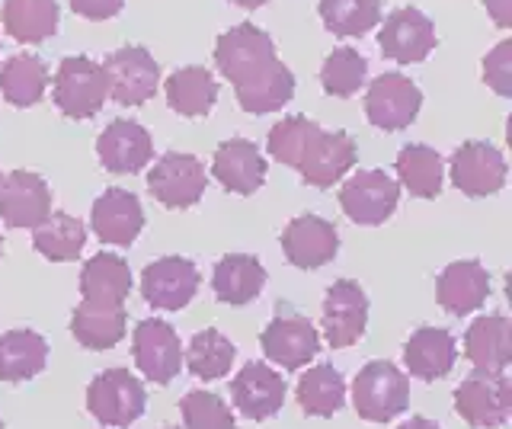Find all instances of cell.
<instances>
[{
  "label": "cell",
  "instance_id": "obj_40",
  "mask_svg": "<svg viewBox=\"0 0 512 429\" xmlns=\"http://www.w3.org/2000/svg\"><path fill=\"white\" fill-rule=\"evenodd\" d=\"M186 429H234V413L224 404V397L212 391H189L180 404Z\"/></svg>",
  "mask_w": 512,
  "mask_h": 429
},
{
  "label": "cell",
  "instance_id": "obj_10",
  "mask_svg": "<svg viewBox=\"0 0 512 429\" xmlns=\"http://www.w3.org/2000/svg\"><path fill=\"white\" fill-rule=\"evenodd\" d=\"M359 161V148L356 141L349 138V132H324L317 129L311 141L301 151L298 173L301 180L314 186V189H330L333 183H340L349 167Z\"/></svg>",
  "mask_w": 512,
  "mask_h": 429
},
{
  "label": "cell",
  "instance_id": "obj_5",
  "mask_svg": "<svg viewBox=\"0 0 512 429\" xmlns=\"http://www.w3.org/2000/svg\"><path fill=\"white\" fill-rule=\"evenodd\" d=\"M400 202V186L384 170H359L343 183L340 205L349 221L356 225H384Z\"/></svg>",
  "mask_w": 512,
  "mask_h": 429
},
{
  "label": "cell",
  "instance_id": "obj_12",
  "mask_svg": "<svg viewBox=\"0 0 512 429\" xmlns=\"http://www.w3.org/2000/svg\"><path fill=\"white\" fill-rule=\"evenodd\" d=\"M199 269L186 257H164L144 266L141 295L157 311H180L199 292Z\"/></svg>",
  "mask_w": 512,
  "mask_h": 429
},
{
  "label": "cell",
  "instance_id": "obj_44",
  "mask_svg": "<svg viewBox=\"0 0 512 429\" xmlns=\"http://www.w3.org/2000/svg\"><path fill=\"white\" fill-rule=\"evenodd\" d=\"M397 429H439L432 420H426V417H413V420H407L404 426H397Z\"/></svg>",
  "mask_w": 512,
  "mask_h": 429
},
{
  "label": "cell",
  "instance_id": "obj_38",
  "mask_svg": "<svg viewBox=\"0 0 512 429\" xmlns=\"http://www.w3.org/2000/svg\"><path fill=\"white\" fill-rule=\"evenodd\" d=\"M365 77H368V61L356 49H349V45L333 49L324 61V68H320V84H324V93L340 97V100L359 93Z\"/></svg>",
  "mask_w": 512,
  "mask_h": 429
},
{
  "label": "cell",
  "instance_id": "obj_45",
  "mask_svg": "<svg viewBox=\"0 0 512 429\" xmlns=\"http://www.w3.org/2000/svg\"><path fill=\"white\" fill-rule=\"evenodd\" d=\"M231 4H237V7H244V10H256V7H263V4H269V0H231Z\"/></svg>",
  "mask_w": 512,
  "mask_h": 429
},
{
  "label": "cell",
  "instance_id": "obj_24",
  "mask_svg": "<svg viewBox=\"0 0 512 429\" xmlns=\"http://www.w3.org/2000/svg\"><path fill=\"white\" fill-rule=\"evenodd\" d=\"M487 295H490V273L477 260H458L452 266H445L442 276L436 279L439 305L455 317H468L480 311Z\"/></svg>",
  "mask_w": 512,
  "mask_h": 429
},
{
  "label": "cell",
  "instance_id": "obj_22",
  "mask_svg": "<svg viewBox=\"0 0 512 429\" xmlns=\"http://www.w3.org/2000/svg\"><path fill=\"white\" fill-rule=\"evenodd\" d=\"M215 180L237 196H253L266 183V161L260 148L247 138H228L212 157Z\"/></svg>",
  "mask_w": 512,
  "mask_h": 429
},
{
  "label": "cell",
  "instance_id": "obj_30",
  "mask_svg": "<svg viewBox=\"0 0 512 429\" xmlns=\"http://www.w3.org/2000/svg\"><path fill=\"white\" fill-rule=\"evenodd\" d=\"M48 362V343L36 330L0 333V381H29Z\"/></svg>",
  "mask_w": 512,
  "mask_h": 429
},
{
  "label": "cell",
  "instance_id": "obj_20",
  "mask_svg": "<svg viewBox=\"0 0 512 429\" xmlns=\"http://www.w3.org/2000/svg\"><path fill=\"white\" fill-rule=\"evenodd\" d=\"M231 401L247 420H269L285 404V378L266 362H247L231 381Z\"/></svg>",
  "mask_w": 512,
  "mask_h": 429
},
{
  "label": "cell",
  "instance_id": "obj_6",
  "mask_svg": "<svg viewBox=\"0 0 512 429\" xmlns=\"http://www.w3.org/2000/svg\"><path fill=\"white\" fill-rule=\"evenodd\" d=\"M106 81L109 97L119 106H144L160 87V68L148 49L141 45H125L106 58Z\"/></svg>",
  "mask_w": 512,
  "mask_h": 429
},
{
  "label": "cell",
  "instance_id": "obj_37",
  "mask_svg": "<svg viewBox=\"0 0 512 429\" xmlns=\"http://www.w3.org/2000/svg\"><path fill=\"white\" fill-rule=\"evenodd\" d=\"M320 20L333 36H365L381 23V0H320Z\"/></svg>",
  "mask_w": 512,
  "mask_h": 429
},
{
  "label": "cell",
  "instance_id": "obj_26",
  "mask_svg": "<svg viewBox=\"0 0 512 429\" xmlns=\"http://www.w3.org/2000/svg\"><path fill=\"white\" fill-rule=\"evenodd\" d=\"M266 269L250 253H228L215 263L212 289L221 305H250L263 292Z\"/></svg>",
  "mask_w": 512,
  "mask_h": 429
},
{
  "label": "cell",
  "instance_id": "obj_36",
  "mask_svg": "<svg viewBox=\"0 0 512 429\" xmlns=\"http://www.w3.org/2000/svg\"><path fill=\"white\" fill-rule=\"evenodd\" d=\"M397 180L416 199H436L442 193V157L429 145H407L397 154Z\"/></svg>",
  "mask_w": 512,
  "mask_h": 429
},
{
  "label": "cell",
  "instance_id": "obj_25",
  "mask_svg": "<svg viewBox=\"0 0 512 429\" xmlns=\"http://www.w3.org/2000/svg\"><path fill=\"white\" fill-rule=\"evenodd\" d=\"M458 359L455 337L442 327H420L404 346V365L413 378L420 381H439L452 372Z\"/></svg>",
  "mask_w": 512,
  "mask_h": 429
},
{
  "label": "cell",
  "instance_id": "obj_41",
  "mask_svg": "<svg viewBox=\"0 0 512 429\" xmlns=\"http://www.w3.org/2000/svg\"><path fill=\"white\" fill-rule=\"evenodd\" d=\"M484 81L500 93V97H509L512 93V42L509 39H503L484 58Z\"/></svg>",
  "mask_w": 512,
  "mask_h": 429
},
{
  "label": "cell",
  "instance_id": "obj_29",
  "mask_svg": "<svg viewBox=\"0 0 512 429\" xmlns=\"http://www.w3.org/2000/svg\"><path fill=\"white\" fill-rule=\"evenodd\" d=\"M80 292L87 301L125 305L128 292H132V269L116 253H96L80 273Z\"/></svg>",
  "mask_w": 512,
  "mask_h": 429
},
{
  "label": "cell",
  "instance_id": "obj_17",
  "mask_svg": "<svg viewBox=\"0 0 512 429\" xmlns=\"http://www.w3.org/2000/svg\"><path fill=\"white\" fill-rule=\"evenodd\" d=\"M452 183L464 196H493L500 193L506 183V161L487 141H464V145L452 154Z\"/></svg>",
  "mask_w": 512,
  "mask_h": 429
},
{
  "label": "cell",
  "instance_id": "obj_46",
  "mask_svg": "<svg viewBox=\"0 0 512 429\" xmlns=\"http://www.w3.org/2000/svg\"><path fill=\"white\" fill-rule=\"evenodd\" d=\"M0 253H4V237H0Z\"/></svg>",
  "mask_w": 512,
  "mask_h": 429
},
{
  "label": "cell",
  "instance_id": "obj_2",
  "mask_svg": "<svg viewBox=\"0 0 512 429\" xmlns=\"http://www.w3.org/2000/svg\"><path fill=\"white\" fill-rule=\"evenodd\" d=\"M410 404V378L388 359L362 365L352 381V407L368 423H388Z\"/></svg>",
  "mask_w": 512,
  "mask_h": 429
},
{
  "label": "cell",
  "instance_id": "obj_35",
  "mask_svg": "<svg viewBox=\"0 0 512 429\" xmlns=\"http://www.w3.org/2000/svg\"><path fill=\"white\" fill-rule=\"evenodd\" d=\"M234 356H237L234 343L215 327L199 330L196 337L189 340V349L183 353L186 369L196 378H202V381H218V378L228 375Z\"/></svg>",
  "mask_w": 512,
  "mask_h": 429
},
{
  "label": "cell",
  "instance_id": "obj_39",
  "mask_svg": "<svg viewBox=\"0 0 512 429\" xmlns=\"http://www.w3.org/2000/svg\"><path fill=\"white\" fill-rule=\"evenodd\" d=\"M320 129L314 119H304V116H285L282 122H276L269 129L266 138V151L272 161H279L285 167H298L301 161V151L304 145L311 141V135Z\"/></svg>",
  "mask_w": 512,
  "mask_h": 429
},
{
  "label": "cell",
  "instance_id": "obj_31",
  "mask_svg": "<svg viewBox=\"0 0 512 429\" xmlns=\"http://www.w3.org/2000/svg\"><path fill=\"white\" fill-rule=\"evenodd\" d=\"M58 0H4L7 36L26 45H39L58 33Z\"/></svg>",
  "mask_w": 512,
  "mask_h": 429
},
{
  "label": "cell",
  "instance_id": "obj_19",
  "mask_svg": "<svg viewBox=\"0 0 512 429\" xmlns=\"http://www.w3.org/2000/svg\"><path fill=\"white\" fill-rule=\"evenodd\" d=\"M96 154H100V164L109 173H141L154 157V141L141 122L116 119L106 125L100 141H96Z\"/></svg>",
  "mask_w": 512,
  "mask_h": 429
},
{
  "label": "cell",
  "instance_id": "obj_8",
  "mask_svg": "<svg viewBox=\"0 0 512 429\" xmlns=\"http://www.w3.org/2000/svg\"><path fill=\"white\" fill-rule=\"evenodd\" d=\"M208 186L205 167L196 154H180L170 151L151 167L148 173V189L151 196L167 205V209H192Z\"/></svg>",
  "mask_w": 512,
  "mask_h": 429
},
{
  "label": "cell",
  "instance_id": "obj_14",
  "mask_svg": "<svg viewBox=\"0 0 512 429\" xmlns=\"http://www.w3.org/2000/svg\"><path fill=\"white\" fill-rule=\"evenodd\" d=\"M378 45L381 55L397 61V65H416V61H423L436 49V26H432V20L423 10L400 7L384 17Z\"/></svg>",
  "mask_w": 512,
  "mask_h": 429
},
{
  "label": "cell",
  "instance_id": "obj_13",
  "mask_svg": "<svg viewBox=\"0 0 512 429\" xmlns=\"http://www.w3.org/2000/svg\"><path fill=\"white\" fill-rule=\"evenodd\" d=\"M260 346L266 359L282 365V369H304L320 353V333L308 317L279 311V317H272L260 333Z\"/></svg>",
  "mask_w": 512,
  "mask_h": 429
},
{
  "label": "cell",
  "instance_id": "obj_28",
  "mask_svg": "<svg viewBox=\"0 0 512 429\" xmlns=\"http://www.w3.org/2000/svg\"><path fill=\"white\" fill-rule=\"evenodd\" d=\"M164 93L173 113H180L186 119H199L212 113V106L218 100V84H215V74L208 68L189 65L167 77Z\"/></svg>",
  "mask_w": 512,
  "mask_h": 429
},
{
  "label": "cell",
  "instance_id": "obj_1",
  "mask_svg": "<svg viewBox=\"0 0 512 429\" xmlns=\"http://www.w3.org/2000/svg\"><path fill=\"white\" fill-rule=\"evenodd\" d=\"M215 65L234 84L237 103L250 116L276 113L295 97V74L276 58V42L253 23H240L218 36Z\"/></svg>",
  "mask_w": 512,
  "mask_h": 429
},
{
  "label": "cell",
  "instance_id": "obj_42",
  "mask_svg": "<svg viewBox=\"0 0 512 429\" xmlns=\"http://www.w3.org/2000/svg\"><path fill=\"white\" fill-rule=\"evenodd\" d=\"M71 10L80 13L84 20H112L125 7V0H68Z\"/></svg>",
  "mask_w": 512,
  "mask_h": 429
},
{
  "label": "cell",
  "instance_id": "obj_23",
  "mask_svg": "<svg viewBox=\"0 0 512 429\" xmlns=\"http://www.w3.org/2000/svg\"><path fill=\"white\" fill-rule=\"evenodd\" d=\"M464 356L484 375H500L512 359V327L503 311L477 317L464 333Z\"/></svg>",
  "mask_w": 512,
  "mask_h": 429
},
{
  "label": "cell",
  "instance_id": "obj_27",
  "mask_svg": "<svg viewBox=\"0 0 512 429\" xmlns=\"http://www.w3.org/2000/svg\"><path fill=\"white\" fill-rule=\"evenodd\" d=\"M71 333L87 349H112L125 337V305H103V301H80L71 314Z\"/></svg>",
  "mask_w": 512,
  "mask_h": 429
},
{
  "label": "cell",
  "instance_id": "obj_33",
  "mask_svg": "<svg viewBox=\"0 0 512 429\" xmlns=\"http://www.w3.org/2000/svg\"><path fill=\"white\" fill-rule=\"evenodd\" d=\"M298 407L308 417H333L346 404V381L333 365H314L298 378Z\"/></svg>",
  "mask_w": 512,
  "mask_h": 429
},
{
  "label": "cell",
  "instance_id": "obj_43",
  "mask_svg": "<svg viewBox=\"0 0 512 429\" xmlns=\"http://www.w3.org/2000/svg\"><path fill=\"white\" fill-rule=\"evenodd\" d=\"M493 23L500 29H509L512 26V0H484Z\"/></svg>",
  "mask_w": 512,
  "mask_h": 429
},
{
  "label": "cell",
  "instance_id": "obj_3",
  "mask_svg": "<svg viewBox=\"0 0 512 429\" xmlns=\"http://www.w3.org/2000/svg\"><path fill=\"white\" fill-rule=\"evenodd\" d=\"M109 100V81L103 65L87 55L64 58L55 71V106L68 119H93Z\"/></svg>",
  "mask_w": 512,
  "mask_h": 429
},
{
  "label": "cell",
  "instance_id": "obj_7",
  "mask_svg": "<svg viewBox=\"0 0 512 429\" xmlns=\"http://www.w3.org/2000/svg\"><path fill=\"white\" fill-rule=\"evenodd\" d=\"M423 106V93L404 74H381L365 93V116L381 132H404L416 122Z\"/></svg>",
  "mask_w": 512,
  "mask_h": 429
},
{
  "label": "cell",
  "instance_id": "obj_16",
  "mask_svg": "<svg viewBox=\"0 0 512 429\" xmlns=\"http://www.w3.org/2000/svg\"><path fill=\"white\" fill-rule=\"evenodd\" d=\"M368 327V295L359 282L336 279L324 298V337L333 349L359 343Z\"/></svg>",
  "mask_w": 512,
  "mask_h": 429
},
{
  "label": "cell",
  "instance_id": "obj_4",
  "mask_svg": "<svg viewBox=\"0 0 512 429\" xmlns=\"http://www.w3.org/2000/svg\"><path fill=\"white\" fill-rule=\"evenodd\" d=\"M144 404H148L144 385L128 369H106L87 388V410L103 426H132L144 413Z\"/></svg>",
  "mask_w": 512,
  "mask_h": 429
},
{
  "label": "cell",
  "instance_id": "obj_21",
  "mask_svg": "<svg viewBox=\"0 0 512 429\" xmlns=\"http://www.w3.org/2000/svg\"><path fill=\"white\" fill-rule=\"evenodd\" d=\"M93 231L103 244L132 247L144 228V209L135 193L128 189H106V193L93 202Z\"/></svg>",
  "mask_w": 512,
  "mask_h": 429
},
{
  "label": "cell",
  "instance_id": "obj_18",
  "mask_svg": "<svg viewBox=\"0 0 512 429\" xmlns=\"http://www.w3.org/2000/svg\"><path fill=\"white\" fill-rule=\"evenodd\" d=\"M282 250L298 269L327 266L340 250V231L320 215H298L282 231Z\"/></svg>",
  "mask_w": 512,
  "mask_h": 429
},
{
  "label": "cell",
  "instance_id": "obj_34",
  "mask_svg": "<svg viewBox=\"0 0 512 429\" xmlns=\"http://www.w3.org/2000/svg\"><path fill=\"white\" fill-rule=\"evenodd\" d=\"M48 87V68L36 55H13L4 68H0V93L10 106H36L45 97Z\"/></svg>",
  "mask_w": 512,
  "mask_h": 429
},
{
  "label": "cell",
  "instance_id": "obj_9",
  "mask_svg": "<svg viewBox=\"0 0 512 429\" xmlns=\"http://www.w3.org/2000/svg\"><path fill=\"white\" fill-rule=\"evenodd\" d=\"M132 353L141 375L154 385H170L183 369V346L180 333L160 317L141 321L132 333Z\"/></svg>",
  "mask_w": 512,
  "mask_h": 429
},
{
  "label": "cell",
  "instance_id": "obj_15",
  "mask_svg": "<svg viewBox=\"0 0 512 429\" xmlns=\"http://www.w3.org/2000/svg\"><path fill=\"white\" fill-rule=\"evenodd\" d=\"M52 215V189L32 170H10L0 180V218L7 228H39Z\"/></svg>",
  "mask_w": 512,
  "mask_h": 429
},
{
  "label": "cell",
  "instance_id": "obj_47",
  "mask_svg": "<svg viewBox=\"0 0 512 429\" xmlns=\"http://www.w3.org/2000/svg\"><path fill=\"white\" fill-rule=\"evenodd\" d=\"M170 429H186V426H170Z\"/></svg>",
  "mask_w": 512,
  "mask_h": 429
},
{
  "label": "cell",
  "instance_id": "obj_32",
  "mask_svg": "<svg viewBox=\"0 0 512 429\" xmlns=\"http://www.w3.org/2000/svg\"><path fill=\"white\" fill-rule=\"evenodd\" d=\"M87 228L68 212H52L39 228H32V247L52 263H71L84 253Z\"/></svg>",
  "mask_w": 512,
  "mask_h": 429
},
{
  "label": "cell",
  "instance_id": "obj_48",
  "mask_svg": "<svg viewBox=\"0 0 512 429\" xmlns=\"http://www.w3.org/2000/svg\"><path fill=\"white\" fill-rule=\"evenodd\" d=\"M0 429H4V420H0Z\"/></svg>",
  "mask_w": 512,
  "mask_h": 429
},
{
  "label": "cell",
  "instance_id": "obj_11",
  "mask_svg": "<svg viewBox=\"0 0 512 429\" xmlns=\"http://www.w3.org/2000/svg\"><path fill=\"white\" fill-rule=\"evenodd\" d=\"M455 410L461 413V420H468L477 429L503 426L512 413V385L506 372L500 375L477 372L471 378H464L455 388Z\"/></svg>",
  "mask_w": 512,
  "mask_h": 429
}]
</instances>
